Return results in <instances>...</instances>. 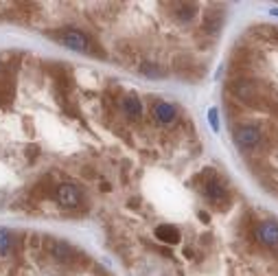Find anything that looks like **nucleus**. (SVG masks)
<instances>
[{"instance_id": "obj_5", "label": "nucleus", "mask_w": 278, "mask_h": 276, "mask_svg": "<svg viewBox=\"0 0 278 276\" xmlns=\"http://www.w3.org/2000/svg\"><path fill=\"white\" fill-rule=\"evenodd\" d=\"M55 37H57V42L68 51H75V53H88L90 51V37L86 33H81V31H77V29H61Z\"/></svg>"}, {"instance_id": "obj_16", "label": "nucleus", "mask_w": 278, "mask_h": 276, "mask_svg": "<svg viewBox=\"0 0 278 276\" xmlns=\"http://www.w3.org/2000/svg\"><path fill=\"white\" fill-rule=\"evenodd\" d=\"M197 217L202 219L204 224H208V221H211V215H208V213H204V211H199V213H197Z\"/></svg>"}, {"instance_id": "obj_6", "label": "nucleus", "mask_w": 278, "mask_h": 276, "mask_svg": "<svg viewBox=\"0 0 278 276\" xmlns=\"http://www.w3.org/2000/svg\"><path fill=\"white\" fill-rule=\"evenodd\" d=\"M252 237L265 248H274V245H278V221L274 219L257 221V226L252 228Z\"/></svg>"}, {"instance_id": "obj_14", "label": "nucleus", "mask_w": 278, "mask_h": 276, "mask_svg": "<svg viewBox=\"0 0 278 276\" xmlns=\"http://www.w3.org/2000/svg\"><path fill=\"white\" fill-rule=\"evenodd\" d=\"M11 243H13L11 233H9V230H5V228H0V257H7V255H9Z\"/></svg>"}, {"instance_id": "obj_3", "label": "nucleus", "mask_w": 278, "mask_h": 276, "mask_svg": "<svg viewBox=\"0 0 278 276\" xmlns=\"http://www.w3.org/2000/svg\"><path fill=\"white\" fill-rule=\"evenodd\" d=\"M233 141L241 151H254L263 143V129L254 125V123H241V125L235 127Z\"/></svg>"}, {"instance_id": "obj_2", "label": "nucleus", "mask_w": 278, "mask_h": 276, "mask_svg": "<svg viewBox=\"0 0 278 276\" xmlns=\"http://www.w3.org/2000/svg\"><path fill=\"white\" fill-rule=\"evenodd\" d=\"M230 92H233L235 101H239L241 105H248V107H257L261 110V103H263V97H261V90H259V83L250 79V77H237V79L230 83Z\"/></svg>"}, {"instance_id": "obj_18", "label": "nucleus", "mask_w": 278, "mask_h": 276, "mask_svg": "<svg viewBox=\"0 0 278 276\" xmlns=\"http://www.w3.org/2000/svg\"><path fill=\"white\" fill-rule=\"evenodd\" d=\"M184 255H187V259H193V257H191L193 250H191V248H184Z\"/></svg>"}, {"instance_id": "obj_8", "label": "nucleus", "mask_w": 278, "mask_h": 276, "mask_svg": "<svg viewBox=\"0 0 278 276\" xmlns=\"http://www.w3.org/2000/svg\"><path fill=\"white\" fill-rule=\"evenodd\" d=\"M49 252L51 257L57 261V263H71V261L75 259V248L71 243L61 241V239H53L49 243Z\"/></svg>"}, {"instance_id": "obj_10", "label": "nucleus", "mask_w": 278, "mask_h": 276, "mask_svg": "<svg viewBox=\"0 0 278 276\" xmlns=\"http://www.w3.org/2000/svg\"><path fill=\"white\" fill-rule=\"evenodd\" d=\"M153 235H156L158 241L167 243V245H175V243H180V239H182L180 228L173 226V224H160L156 230H153Z\"/></svg>"}, {"instance_id": "obj_15", "label": "nucleus", "mask_w": 278, "mask_h": 276, "mask_svg": "<svg viewBox=\"0 0 278 276\" xmlns=\"http://www.w3.org/2000/svg\"><path fill=\"white\" fill-rule=\"evenodd\" d=\"M208 123H211L213 132H219V129H221V125H219V110H217V107H211V110H208Z\"/></svg>"}, {"instance_id": "obj_4", "label": "nucleus", "mask_w": 278, "mask_h": 276, "mask_svg": "<svg viewBox=\"0 0 278 276\" xmlns=\"http://www.w3.org/2000/svg\"><path fill=\"white\" fill-rule=\"evenodd\" d=\"M55 199L61 209L66 211H77L83 204V191L77 187L75 182H61L55 189Z\"/></svg>"}, {"instance_id": "obj_12", "label": "nucleus", "mask_w": 278, "mask_h": 276, "mask_svg": "<svg viewBox=\"0 0 278 276\" xmlns=\"http://www.w3.org/2000/svg\"><path fill=\"white\" fill-rule=\"evenodd\" d=\"M223 22H226V13H223V11H208L206 13V20H204V31H206V33H215V35H217L219 33V31H221V27H223Z\"/></svg>"}, {"instance_id": "obj_11", "label": "nucleus", "mask_w": 278, "mask_h": 276, "mask_svg": "<svg viewBox=\"0 0 278 276\" xmlns=\"http://www.w3.org/2000/svg\"><path fill=\"white\" fill-rule=\"evenodd\" d=\"M173 15H175L177 22L189 25V22H193V18L197 15V5L195 3H175L173 5Z\"/></svg>"}, {"instance_id": "obj_19", "label": "nucleus", "mask_w": 278, "mask_h": 276, "mask_svg": "<svg viewBox=\"0 0 278 276\" xmlns=\"http://www.w3.org/2000/svg\"><path fill=\"white\" fill-rule=\"evenodd\" d=\"M269 13L276 15V18H278V7H272V9H269Z\"/></svg>"}, {"instance_id": "obj_1", "label": "nucleus", "mask_w": 278, "mask_h": 276, "mask_svg": "<svg viewBox=\"0 0 278 276\" xmlns=\"http://www.w3.org/2000/svg\"><path fill=\"white\" fill-rule=\"evenodd\" d=\"M199 180H204L202 182V193L208 202L215 204L217 209H226V206L230 204V191H228V184L217 175V171L208 169V171H204L202 175H199Z\"/></svg>"}, {"instance_id": "obj_17", "label": "nucleus", "mask_w": 278, "mask_h": 276, "mask_svg": "<svg viewBox=\"0 0 278 276\" xmlns=\"http://www.w3.org/2000/svg\"><path fill=\"white\" fill-rule=\"evenodd\" d=\"M112 187H110V182H101V191H110Z\"/></svg>"}, {"instance_id": "obj_13", "label": "nucleus", "mask_w": 278, "mask_h": 276, "mask_svg": "<svg viewBox=\"0 0 278 276\" xmlns=\"http://www.w3.org/2000/svg\"><path fill=\"white\" fill-rule=\"evenodd\" d=\"M138 73L143 77H149V79H162V77H167V71L158 61H143V64L138 66Z\"/></svg>"}, {"instance_id": "obj_9", "label": "nucleus", "mask_w": 278, "mask_h": 276, "mask_svg": "<svg viewBox=\"0 0 278 276\" xmlns=\"http://www.w3.org/2000/svg\"><path fill=\"white\" fill-rule=\"evenodd\" d=\"M121 110L129 121H138L143 117V101L136 95H127L121 99Z\"/></svg>"}, {"instance_id": "obj_7", "label": "nucleus", "mask_w": 278, "mask_h": 276, "mask_svg": "<svg viewBox=\"0 0 278 276\" xmlns=\"http://www.w3.org/2000/svg\"><path fill=\"white\" fill-rule=\"evenodd\" d=\"M151 117L160 125H171V123L177 121V105L169 103V101H158L151 107Z\"/></svg>"}]
</instances>
